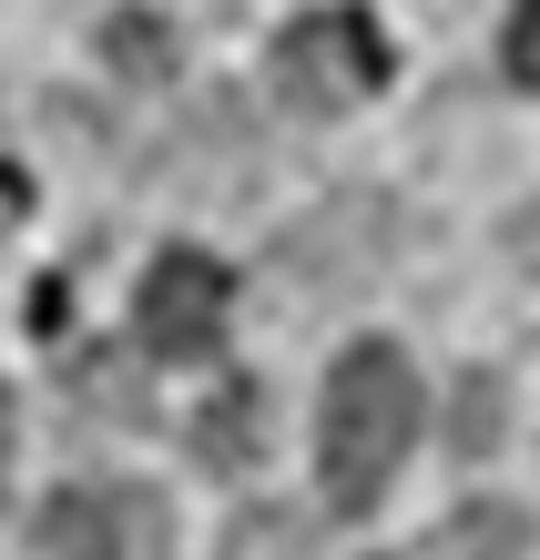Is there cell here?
<instances>
[{
	"instance_id": "cell-1",
	"label": "cell",
	"mask_w": 540,
	"mask_h": 560,
	"mask_svg": "<svg viewBox=\"0 0 540 560\" xmlns=\"http://www.w3.org/2000/svg\"><path fill=\"white\" fill-rule=\"evenodd\" d=\"M418 368L398 347H347L326 377V428H317V469L336 489V510H367L398 479V458L418 448Z\"/></svg>"
},
{
	"instance_id": "cell-2",
	"label": "cell",
	"mask_w": 540,
	"mask_h": 560,
	"mask_svg": "<svg viewBox=\"0 0 540 560\" xmlns=\"http://www.w3.org/2000/svg\"><path fill=\"white\" fill-rule=\"evenodd\" d=\"M378 82H388V42H378L367 11H307L276 42V92H286L296 113H347Z\"/></svg>"
},
{
	"instance_id": "cell-3",
	"label": "cell",
	"mask_w": 540,
	"mask_h": 560,
	"mask_svg": "<svg viewBox=\"0 0 540 560\" xmlns=\"http://www.w3.org/2000/svg\"><path fill=\"white\" fill-rule=\"evenodd\" d=\"M42 550L51 560H174V510L143 479H92L42 510Z\"/></svg>"
},
{
	"instance_id": "cell-4",
	"label": "cell",
	"mask_w": 540,
	"mask_h": 560,
	"mask_svg": "<svg viewBox=\"0 0 540 560\" xmlns=\"http://www.w3.org/2000/svg\"><path fill=\"white\" fill-rule=\"evenodd\" d=\"M133 326H143V357H163V368L215 357V347H225V266L174 245V255L143 276V295H133Z\"/></svg>"
},
{
	"instance_id": "cell-5",
	"label": "cell",
	"mask_w": 540,
	"mask_h": 560,
	"mask_svg": "<svg viewBox=\"0 0 540 560\" xmlns=\"http://www.w3.org/2000/svg\"><path fill=\"white\" fill-rule=\"evenodd\" d=\"M530 550V520L520 510H469L449 530V560H520Z\"/></svg>"
},
{
	"instance_id": "cell-6",
	"label": "cell",
	"mask_w": 540,
	"mask_h": 560,
	"mask_svg": "<svg viewBox=\"0 0 540 560\" xmlns=\"http://www.w3.org/2000/svg\"><path fill=\"white\" fill-rule=\"evenodd\" d=\"M255 418H265V398H255V387H225V398H215V418H205V448H215V458H245Z\"/></svg>"
},
{
	"instance_id": "cell-7",
	"label": "cell",
	"mask_w": 540,
	"mask_h": 560,
	"mask_svg": "<svg viewBox=\"0 0 540 560\" xmlns=\"http://www.w3.org/2000/svg\"><path fill=\"white\" fill-rule=\"evenodd\" d=\"M510 82H540V0H510Z\"/></svg>"
},
{
	"instance_id": "cell-8",
	"label": "cell",
	"mask_w": 540,
	"mask_h": 560,
	"mask_svg": "<svg viewBox=\"0 0 540 560\" xmlns=\"http://www.w3.org/2000/svg\"><path fill=\"white\" fill-rule=\"evenodd\" d=\"M0 428H11V418H0Z\"/></svg>"
}]
</instances>
